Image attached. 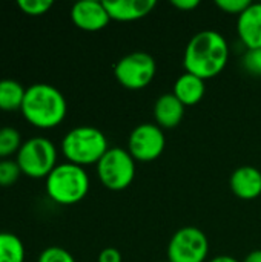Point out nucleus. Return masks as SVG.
Masks as SVG:
<instances>
[{"mask_svg": "<svg viewBox=\"0 0 261 262\" xmlns=\"http://www.w3.org/2000/svg\"><path fill=\"white\" fill-rule=\"evenodd\" d=\"M157 262H169V261H157Z\"/></svg>", "mask_w": 261, "mask_h": 262, "instance_id": "obj_28", "label": "nucleus"}, {"mask_svg": "<svg viewBox=\"0 0 261 262\" xmlns=\"http://www.w3.org/2000/svg\"><path fill=\"white\" fill-rule=\"evenodd\" d=\"M157 72L154 57L145 51H135L122 57L114 66L117 81L129 91H140L151 84Z\"/></svg>", "mask_w": 261, "mask_h": 262, "instance_id": "obj_7", "label": "nucleus"}, {"mask_svg": "<svg viewBox=\"0 0 261 262\" xmlns=\"http://www.w3.org/2000/svg\"><path fill=\"white\" fill-rule=\"evenodd\" d=\"M122 253L114 247H106L100 252L97 262H122Z\"/></svg>", "mask_w": 261, "mask_h": 262, "instance_id": "obj_24", "label": "nucleus"}, {"mask_svg": "<svg viewBox=\"0 0 261 262\" xmlns=\"http://www.w3.org/2000/svg\"><path fill=\"white\" fill-rule=\"evenodd\" d=\"M242 64L251 75L261 77V48L248 49L243 55Z\"/></svg>", "mask_w": 261, "mask_h": 262, "instance_id": "obj_22", "label": "nucleus"}, {"mask_svg": "<svg viewBox=\"0 0 261 262\" xmlns=\"http://www.w3.org/2000/svg\"><path fill=\"white\" fill-rule=\"evenodd\" d=\"M109 149L106 135L94 126H77L62 140V152L68 163L77 166L97 164Z\"/></svg>", "mask_w": 261, "mask_h": 262, "instance_id": "obj_4", "label": "nucleus"}, {"mask_svg": "<svg viewBox=\"0 0 261 262\" xmlns=\"http://www.w3.org/2000/svg\"><path fill=\"white\" fill-rule=\"evenodd\" d=\"M52 0H18L17 6L26 14V15H43L52 8Z\"/></svg>", "mask_w": 261, "mask_h": 262, "instance_id": "obj_20", "label": "nucleus"}, {"mask_svg": "<svg viewBox=\"0 0 261 262\" xmlns=\"http://www.w3.org/2000/svg\"><path fill=\"white\" fill-rule=\"evenodd\" d=\"M89 184V175L85 167L68 161L57 164L45 178L48 196L60 206H72L85 200Z\"/></svg>", "mask_w": 261, "mask_h": 262, "instance_id": "obj_3", "label": "nucleus"}, {"mask_svg": "<svg viewBox=\"0 0 261 262\" xmlns=\"http://www.w3.org/2000/svg\"><path fill=\"white\" fill-rule=\"evenodd\" d=\"M25 94H26V88H23V84L18 83L17 80L12 78L0 80V111L12 112L22 109Z\"/></svg>", "mask_w": 261, "mask_h": 262, "instance_id": "obj_16", "label": "nucleus"}, {"mask_svg": "<svg viewBox=\"0 0 261 262\" xmlns=\"http://www.w3.org/2000/svg\"><path fill=\"white\" fill-rule=\"evenodd\" d=\"M22 173L29 178H46L57 166V147L46 137H32L23 141L17 152Z\"/></svg>", "mask_w": 261, "mask_h": 262, "instance_id": "obj_5", "label": "nucleus"}, {"mask_svg": "<svg viewBox=\"0 0 261 262\" xmlns=\"http://www.w3.org/2000/svg\"><path fill=\"white\" fill-rule=\"evenodd\" d=\"M208 262H240L237 261L235 258H232V256H229V255H220V256H214L211 261Z\"/></svg>", "mask_w": 261, "mask_h": 262, "instance_id": "obj_27", "label": "nucleus"}, {"mask_svg": "<svg viewBox=\"0 0 261 262\" xmlns=\"http://www.w3.org/2000/svg\"><path fill=\"white\" fill-rule=\"evenodd\" d=\"M229 187L240 200H257L261 195V172L254 166H242L232 172Z\"/></svg>", "mask_w": 261, "mask_h": 262, "instance_id": "obj_11", "label": "nucleus"}, {"mask_svg": "<svg viewBox=\"0 0 261 262\" xmlns=\"http://www.w3.org/2000/svg\"><path fill=\"white\" fill-rule=\"evenodd\" d=\"M237 32L246 49L261 48V3H251L238 15Z\"/></svg>", "mask_w": 261, "mask_h": 262, "instance_id": "obj_12", "label": "nucleus"}, {"mask_svg": "<svg viewBox=\"0 0 261 262\" xmlns=\"http://www.w3.org/2000/svg\"><path fill=\"white\" fill-rule=\"evenodd\" d=\"M22 175V169L17 160H0V187H11L14 186Z\"/></svg>", "mask_w": 261, "mask_h": 262, "instance_id": "obj_19", "label": "nucleus"}, {"mask_svg": "<svg viewBox=\"0 0 261 262\" xmlns=\"http://www.w3.org/2000/svg\"><path fill=\"white\" fill-rule=\"evenodd\" d=\"M25 120L38 129L57 127L66 117L68 103L65 95L52 84L35 83L26 88L22 104Z\"/></svg>", "mask_w": 261, "mask_h": 262, "instance_id": "obj_2", "label": "nucleus"}, {"mask_svg": "<svg viewBox=\"0 0 261 262\" xmlns=\"http://www.w3.org/2000/svg\"><path fill=\"white\" fill-rule=\"evenodd\" d=\"M111 20L117 21H134L146 17L157 6L155 0H118L103 2Z\"/></svg>", "mask_w": 261, "mask_h": 262, "instance_id": "obj_13", "label": "nucleus"}, {"mask_svg": "<svg viewBox=\"0 0 261 262\" xmlns=\"http://www.w3.org/2000/svg\"><path fill=\"white\" fill-rule=\"evenodd\" d=\"M229 60V45L217 31H200L188 41L183 57L186 72L202 78H214L223 72Z\"/></svg>", "mask_w": 261, "mask_h": 262, "instance_id": "obj_1", "label": "nucleus"}, {"mask_svg": "<svg viewBox=\"0 0 261 262\" xmlns=\"http://www.w3.org/2000/svg\"><path fill=\"white\" fill-rule=\"evenodd\" d=\"M252 2L251 0H217L215 5L226 14H232V15H240Z\"/></svg>", "mask_w": 261, "mask_h": 262, "instance_id": "obj_23", "label": "nucleus"}, {"mask_svg": "<svg viewBox=\"0 0 261 262\" xmlns=\"http://www.w3.org/2000/svg\"><path fill=\"white\" fill-rule=\"evenodd\" d=\"M169 262H205L209 255L208 236L198 227H182L168 244Z\"/></svg>", "mask_w": 261, "mask_h": 262, "instance_id": "obj_8", "label": "nucleus"}, {"mask_svg": "<svg viewBox=\"0 0 261 262\" xmlns=\"http://www.w3.org/2000/svg\"><path fill=\"white\" fill-rule=\"evenodd\" d=\"M206 92V86H205V80L185 72L182 74L175 83H174V91L172 94L188 107V106H195L198 104Z\"/></svg>", "mask_w": 261, "mask_h": 262, "instance_id": "obj_15", "label": "nucleus"}, {"mask_svg": "<svg viewBox=\"0 0 261 262\" xmlns=\"http://www.w3.org/2000/svg\"><path fill=\"white\" fill-rule=\"evenodd\" d=\"M171 5L182 11H192L200 5V2L198 0H172Z\"/></svg>", "mask_w": 261, "mask_h": 262, "instance_id": "obj_25", "label": "nucleus"}, {"mask_svg": "<svg viewBox=\"0 0 261 262\" xmlns=\"http://www.w3.org/2000/svg\"><path fill=\"white\" fill-rule=\"evenodd\" d=\"M243 262H261V250H254V252H251Z\"/></svg>", "mask_w": 261, "mask_h": 262, "instance_id": "obj_26", "label": "nucleus"}, {"mask_svg": "<svg viewBox=\"0 0 261 262\" xmlns=\"http://www.w3.org/2000/svg\"><path fill=\"white\" fill-rule=\"evenodd\" d=\"M23 241L11 232H0V262H25Z\"/></svg>", "mask_w": 261, "mask_h": 262, "instance_id": "obj_17", "label": "nucleus"}, {"mask_svg": "<svg viewBox=\"0 0 261 262\" xmlns=\"http://www.w3.org/2000/svg\"><path fill=\"white\" fill-rule=\"evenodd\" d=\"M185 109L186 106L172 92L160 95L154 104L155 124L160 126L162 129L177 127L185 117Z\"/></svg>", "mask_w": 261, "mask_h": 262, "instance_id": "obj_14", "label": "nucleus"}, {"mask_svg": "<svg viewBox=\"0 0 261 262\" xmlns=\"http://www.w3.org/2000/svg\"><path fill=\"white\" fill-rule=\"evenodd\" d=\"M72 23L88 32H95L108 26L111 17L105 8L103 2L97 0H82L72 5L71 8Z\"/></svg>", "mask_w": 261, "mask_h": 262, "instance_id": "obj_10", "label": "nucleus"}, {"mask_svg": "<svg viewBox=\"0 0 261 262\" xmlns=\"http://www.w3.org/2000/svg\"><path fill=\"white\" fill-rule=\"evenodd\" d=\"M135 163L137 161L123 147H109L95 164L97 177L106 189L112 192L125 190L135 178Z\"/></svg>", "mask_w": 261, "mask_h": 262, "instance_id": "obj_6", "label": "nucleus"}, {"mask_svg": "<svg viewBox=\"0 0 261 262\" xmlns=\"http://www.w3.org/2000/svg\"><path fill=\"white\" fill-rule=\"evenodd\" d=\"M37 262H75V259L66 249L58 246H51L40 253Z\"/></svg>", "mask_w": 261, "mask_h": 262, "instance_id": "obj_21", "label": "nucleus"}, {"mask_svg": "<svg viewBox=\"0 0 261 262\" xmlns=\"http://www.w3.org/2000/svg\"><path fill=\"white\" fill-rule=\"evenodd\" d=\"M166 146L163 129L154 123H142L132 129L128 140V152L138 163L157 160Z\"/></svg>", "mask_w": 261, "mask_h": 262, "instance_id": "obj_9", "label": "nucleus"}, {"mask_svg": "<svg viewBox=\"0 0 261 262\" xmlns=\"http://www.w3.org/2000/svg\"><path fill=\"white\" fill-rule=\"evenodd\" d=\"M22 134L12 126L0 127V158H8L17 154L22 147Z\"/></svg>", "mask_w": 261, "mask_h": 262, "instance_id": "obj_18", "label": "nucleus"}]
</instances>
